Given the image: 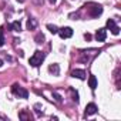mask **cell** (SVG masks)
<instances>
[{"mask_svg": "<svg viewBox=\"0 0 121 121\" xmlns=\"http://www.w3.org/2000/svg\"><path fill=\"white\" fill-rule=\"evenodd\" d=\"M36 27H37V20L33 19V17H30V19L27 20V29H29V30H34Z\"/></svg>", "mask_w": 121, "mask_h": 121, "instance_id": "10", "label": "cell"}, {"mask_svg": "<svg viewBox=\"0 0 121 121\" xmlns=\"http://www.w3.org/2000/svg\"><path fill=\"white\" fill-rule=\"evenodd\" d=\"M57 33L60 34L61 39H70L73 36V29L71 27H61V29H58Z\"/></svg>", "mask_w": 121, "mask_h": 121, "instance_id": "4", "label": "cell"}, {"mask_svg": "<svg viewBox=\"0 0 121 121\" xmlns=\"http://www.w3.org/2000/svg\"><path fill=\"white\" fill-rule=\"evenodd\" d=\"M114 27H115V22H114L112 19H108V20H107V29H108V30H112Z\"/></svg>", "mask_w": 121, "mask_h": 121, "instance_id": "15", "label": "cell"}, {"mask_svg": "<svg viewBox=\"0 0 121 121\" xmlns=\"http://www.w3.org/2000/svg\"><path fill=\"white\" fill-rule=\"evenodd\" d=\"M111 33H112V34H115V36H118V34H120V27H118V26H115V27L111 30Z\"/></svg>", "mask_w": 121, "mask_h": 121, "instance_id": "20", "label": "cell"}, {"mask_svg": "<svg viewBox=\"0 0 121 121\" xmlns=\"http://www.w3.org/2000/svg\"><path fill=\"white\" fill-rule=\"evenodd\" d=\"M17 2H20V3H23V2H24V0H17Z\"/></svg>", "mask_w": 121, "mask_h": 121, "instance_id": "24", "label": "cell"}, {"mask_svg": "<svg viewBox=\"0 0 121 121\" xmlns=\"http://www.w3.org/2000/svg\"><path fill=\"white\" fill-rule=\"evenodd\" d=\"M19 118H20V120H31V115L27 114L26 111H20V112H19Z\"/></svg>", "mask_w": 121, "mask_h": 121, "instance_id": "13", "label": "cell"}, {"mask_svg": "<svg viewBox=\"0 0 121 121\" xmlns=\"http://www.w3.org/2000/svg\"><path fill=\"white\" fill-rule=\"evenodd\" d=\"M47 29H48L50 33H53V34H57V31H58V29H57L54 24H47Z\"/></svg>", "mask_w": 121, "mask_h": 121, "instance_id": "17", "label": "cell"}, {"mask_svg": "<svg viewBox=\"0 0 121 121\" xmlns=\"http://www.w3.org/2000/svg\"><path fill=\"white\" fill-rule=\"evenodd\" d=\"M36 43L37 44H41V43H44V34H41V33H39L37 36H36Z\"/></svg>", "mask_w": 121, "mask_h": 121, "instance_id": "14", "label": "cell"}, {"mask_svg": "<svg viewBox=\"0 0 121 121\" xmlns=\"http://www.w3.org/2000/svg\"><path fill=\"white\" fill-rule=\"evenodd\" d=\"M101 13H103V7L100 4H91V7H90L91 17H98V16H101Z\"/></svg>", "mask_w": 121, "mask_h": 121, "instance_id": "5", "label": "cell"}, {"mask_svg": "<svg viewBox=\"0 0 121 121\" xmlns=\"http://www.w3.org/2000/svg\"><path fill=\"white\" fill-rule=\"evenodd\" d=\"M12 93H13L16 97H19V98H27V97H29V91H27L26 88L20 87L19 84H13V86H12Z\"/></svg>", "mask_w": 121, "mask_h": 121, "instance_id": "2", "label": "cell"}, {"mask_svg": "<svg viewBox=\"0 0 121 121\" xmlns=\"http://www.w3.org/2000/svg\"><path fill=\"white\" fill-rule=\"evenodd\" d=\"M53 97H54V100L60 104V103H61L63 101V98H61V95H60V94H57V93H53Z\"/></svg>", "mask_w": 121, "mask_h": 121, "instance_id": "19", "label": "cell"}, {"mask_svg": "<svg viewBox=\"0 0 121 121\" xmlns=\"http://www.w3.org/2000/svg\"><path fill=\"white\" fill-rule=\"evenodd\" d=\"M84 39H86V40H91V34L86 33V34H84Z\"/></svg>", "mask_w": 121, "mask_h": 121, "instance_id": "21", "label": "cell"}, {"mask_svg": "<svg viewBox=\"0 0 121 121\" xmlns=\"http://www.w3.org/2000/svg\"><path fill=\"white\" fill-rule=\"evenodd\" d=\"M88 86H90L91 90L97 88V78H95V76H90L88 77Z\"/></svg>", "mask_w": 121, "mask_h": 121, "instance_id": "11", "label": "cell"}, {"mask_svg": "<svg viewBox=\"0 0 121 121\" xmlns=\"http://www.w3.org/2000/svg\"><path fill=\"white\" fill-rule=\"evenodd\" d=\"M10 29H12V31H20L22 30V23L19 20H16L10 24Z\"/></svg>", "mask_w": 121, "mask_h": 121, "instance_id": "12", "label": "cell"}, {"mask_svg": "<svg viewBox=\"0 0 121 121\" xmlns=\"http://www.w3.org/2000/svg\"><path fill=\"white\" fill-rule=\"evenodd\" d=\"M97 105L94 104V103H90V104H87V107H86V112H84V115L87 117V115H93V114H95L97 112Z\"/></svg>", "mask_w": 121, "mask_h": 121, "instance_id": "7", "label": "cell"}, {"mask_svg": "<svg viewBox=\"0 0 121 121\" xmlns=\"http://www.w3.org/2000/svg\"><path fill=\"white\" fill-rule=\"evenodd\" d=\"M100 51L98 50H91V54H88V51H81V61H84V63H88L91 58H94L97 54H98Z\"/></svg>", "mask_w": 121, "mask_h": 121, "instance_id": "3", "label": "cell"}, {"mask_svg": "<svg viewBox=\"0 0 121 121\" xmlns=\"http://www.w3.org/2000/svg\"><path fill=\"white\" fill-rule=\"evenodd\" d=\"M71 77L74 78H80V80H86V71L84 70H73L71 71Z\"/></svg>", "mask_w": 121, "mask_h": 121, "instance_id": "8", "label": "cell"}, {"mask_svg": "<svg viewBox=\"0 0 121 121\" xmlns=\"http://www.w3.org/2000/svg\"><path fill=\"white\" fill-rule=\"evenodd\" d=\"M70 93L73 94V100H74L76 103H78V101H80V100H78V93H77V91H74L73 88H70Z\"/></svg>", "mask_w": 121, "mask_h": 121, "instance_id": "18", "label": "cell"}, {"mask_svg": "<svg viewBox=\"0 0 121 121\" xmlns=\"http://www.w3.org/2000/svg\"><path fill=\"white\" fill-rule=\"evenodd\" d=\"M105 39H107V31H105V29H98L97 33H95V40L103 43V41H105Z\"/></svg>", "mask_w": 121, "mask_h": 121, "instance_id": "6", "label": "cell"}, {"mask_svg": "<svg viewBox=\"0 0 121 121\" xmlns=\"http://www.w3.org/2000/svg\"><path fill=\"white\" fill-rule=\"evenodd\" d=\"M4 44V30L3 27H0V47Z\"/></svg>", "mask_w": 121, "mask_h": 121, "instance_id": "16", "label": "cell"}, {"mask_svg": "<svg viewBox=\"0 0 121 121\" xmlns=\"http://www.w3.org/2000/svg\"><path fill=\"white\" fill-rule=\"evenodd\" d=\"M48 71L53 73L54 76H58V74H60V66L56 64V63H54V64H50V66H48Z\"/></svg>", "mask_w": 121, "mask_h": 121, "instance_id": "9", "label": "cell"}, {"mask_svg": "<svg viewBox=\"0 0 121 121\" xmlns=\"http://www.w3.org/2000/svg\"><path fill=\"white\" fill-rule=\"evenodd\" d=\"M44 57H46V54H44L43 51H40V50H36V51H34V54L30 57L29 63H30V66H33V67H39V66L43 63Z\"/></svg>", "mask_w": 121, "mask_h": 121, "instance_id": "1", "label": "cell"}, {"mask_svg": "<svg viewBox=\"0 0 121 121\" xmlns=\"http://www.w3.org/2000/svg\"><path fill=\"white\" fill-rule=\"evenodd\" d=\"M48 2H50V3H51V4H54V3H56V2H57V0H48Z\"/></svg>", "mask_w": 121, "mask_h": 121, "instance_id": "22", "label": "cell"}, {"mask_svg": "<svg viewBox=\"0 0 121 121\" xmlns=\"http://www.w3.org/2000/svg\"><path fill=\"white\" fill-rule=\"evenodd\" d=\"M3 66V60H0V67H2Z\"/></svg>", "mask_w": 121, "mask_h": 121, "instance_id": "23", "label": "cell"}]
</instances>
